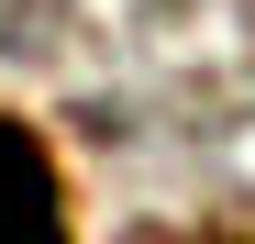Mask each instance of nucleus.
Returning a JSON list of instances; mask_svg holds the SVG:
<instances>
[{
    "instance_id": "1",
    "label": "nucleus",
    "mask_w": 255,
    "mask_h": 244,
    "mask_svg": "<svg viewBox=\"0 0 255 244\" xmlns=\"http://www.w3.org/2000/svg\"><path fill=\"white\" fill-rule=\"evenodd\" d=\"M0 244H67V189L33 122L0 111Z\"/></svg>"
}]
</instances>
